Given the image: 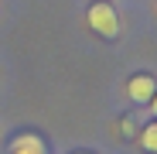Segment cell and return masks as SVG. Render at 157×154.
<instances>
[{"mask_svg": "<svg viewBox=\"0 0 157 154\" xmlns=\"http://www.w3.org/2000/svg\"><path fill=\"white\" fill-rule=\"evenodd\" d=\"M86 21H89V28H92L99 38H106V41H113V38L120 34V14H116L113 4H106V0L92 4L89 14H86Z\"/></svg>", "mask_w": 157, "mask_h": 154, "instance_id": "obj_1", "label": "cell"}, {"mask_svg": "<svg viewBox=\"0 0 157 154\" xmlns=\"http://www.w3.org/2000/svg\"><path fill=\"white\" fill-rule=\"evenodd\" d=\"M154 93H157V79L147 75V72H137V75L126 79V96L133 99V103H150Z\"/></svg>", "mask_w": 157, "mask_h": 154, "instance_id": "obj_2", "label": "cell"}, {"mask_svg": "<svg viewBox=\"0 0 157 154\" xmlns=\"http://www.w3.org/2000/svg\"><path fill=\"white\" fill-rule=\"evenodd\" d=\"M10 154H48V147L38 134H21V137H14Z\"/></svg>", "mask_w": 157, "mask_h": 154, "instance_id": "obj_3", "label": "cell"}, {"mask_svg": "<svg viewBox=\"0 0 157 154\" xmlns=\"http://www.w3.org/2000/svg\"><path fill=\"white\" fill-rule=\"evenodd\" d=\"M137 137H140V147H144L147 154H157V120H154V123H147Z\"/></svg>", "mask_w": 157, "mask_h": 154, "instance_id": "obj_4", "label": "cell"}, {"mask_svg": "<svg viewBox=\"0 0 157 154\" xmlns=\"http://www.w3.org/2000/svg\"><path fill=\"white\" fill-rule=\"evenodd\" d=\"M120 134H123L126 140H133V137L140 134V127H137V120H133V116H123V120H120Z\"/></svg>", "mask_w": 157, "mask_h": 154, "instance_id": "obj_5", "label": "cell"}, {"mask_svg": "<svg viewBox=\"0 0 157 154\" xmlns=\"http://www.w3.org/2000/svg\"><path fill=\"white\" fill-rule=\"evenodd\" d=\"M150 113H154V116H157V93H154V96H150Z\"/></svg>", "mask_w": 157, "mask_h": 154, "instance_id": "obj_6", "label": "cell"}, {"mask_svg": "<svg viewBox=\"0 0 157 154\" xmlns=\"http://www.w3.org/2000/svg\"><path fill=\"white\" fill-rule=\"evenodd\" d=\"M78 154H92V151H78Z\"/></svg>", "mask_w": 157, "mask_h": 154, "instance_id": "obj_7", "label": "cell"}]
</instances>
